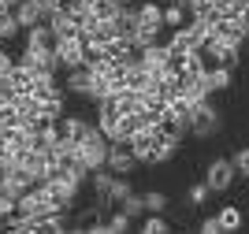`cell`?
Returning a JSON list of instances; mask_svg holds the SVG:
<instances>
[{"label":"cell","mask_w":249,"mask_h":234,"mask_svg":"<svg viewBox=\"0 0 249 234\" xmlns=\"http://www.w3.org/2000/svg\"><path fill=\"white\" fill-rule=\"evenodd\" d=\"M108 149H112L108 134H104L101 126H93V130L86 134L82 142L74 145V160L82 163L86 171H97V167H104V163H108Z\"/></svg>","instance_id":"6da1fadb"},{"label":"cell","mask_w":249,"mask_h":234,"mask_svg":"<svg viewBox=\"0 0 249 234\" xmlns=\"http://www.w3.org/2000/svg\"><path fill=\"white\" fill-rule=\"evenodd\" d=\"M219 130H223V112L212 104V97H205L201 104H194V112H190V134L205 142V138H216Z\"/></svg>","instance_id":"7a4b0ae2"},{"label":"cell","mask_w":249,"mask_h":234,"mask_svg":"<svg viewBox=\"0 0 249 234\" xmlns=\"http://www.w3.org/2000/svg\"><path fill=\"white\" fill-rule=\"evenodd\" d=\"M234 179H238V171H234L231 156H216V160H208L205 182H208V190H212V194H227L231 186H234Z\"/></svg>","instance_id":"3957f363"},{"label":"cell","mask_w":249,"mask_h":234,"mask_svg":"<svg viewBox=\"0 0 249 234\" xmlns=\"http://www.w3.org/2000/svg\"><path fill=\"white\" fill-rule=\"evenodd\" d=\"M56 60H60V71H74V67H86V41L82 34L74 37H56Z\"/></svg>","instance_id":"277c9868"},{"label":"cell","mask_w":249,"mask_h":234,"mask_svg":"<svg viewBox=\"0 0 249 234\" xmlns=\"http://www.w3.org/2000/svg\"><path fill=\"white\" fill-rule=\"evenodd\" d=\"M19 63L34 67V71H60V60H56V49H52V45H26Z\"/></svg>","instance_id":"5b68a950"},{"label":"cell","mask_w":249,"mask_h":234,"mask_svg":"<svg viewBox=\"0 0 249 234\" xmlns=\"http://www.w3.org/2000/svg\"><path fill=\"white\" fill-rule=\"evenodd\" d=\"M138 163H142V160L134 156V149H130L126 142H112V149H108V163H104L112 175H130Z\"/></svg>","instance_id":"8992f818"},{"label":"cell","mask_w":249,"mask_h":234,"mask_svg":"<svg viewBox=\"0 0 249 234\" xmlns=\"http://www.w3.org/2000/svg\"><path fill=\"white\" fill-rule=\"evenodd\" d=\"M49 30H52V37H74V34H82V26H78V19L67 15V11H52Z\"/></svg>","instance_id":"52a82bcc"},{"label":"cell","mask_w":249,"mask_h":234,"mask_svg":"<svg viewBox=\"0 0 249 234\" xmlns=\"http://www.w3.org/2000/svg\"><path fill=\"white\" fill-rule=\"evenodd\" d=\"M231 74H234L231 67H208V71L201 74V82H205L208 93H219V90H227V86H231Z\"/></svg>","instance_id":"ba28073f"},{"label":"cell","mask_w":249,"mask_h":234,"mask_svg":"<svg viewBox=\"0 0 249 234\" xmlns=\"http://www.w3.org/2000/svg\"><path fill=\"white\" fill-rule=\"evenodd\" d=\"M67 93H74V97H86V101H89V71H86V67L67 71Z\"/></svg>","instance_id":"9c48e42d"},{"label":"cell","mask_w":249,"mask_h":234,"mask_svg":"<svg viewBox=\"0 0 249 234\" xmlns=\"http://www.w3.org/2000/svg\"><path fill=\"white\" fill-rule=\"evenodd\" d=\"M186 22H190V11L182 8V4H175V0H167L164 4V26L178 30V26H186Z\"/></svg>","instance_id":"30bf717a"},{"label":"cell","mask_w":249,"mask_h":234,"mask_svg":"<svg viewBox=\"0 0 249 234\" xmlns=\"http://www.w3.org/2000/svg\"><path fill=\"white\" fill-rule=\"evenodd\" d=\"M22 34V26H19V19H15V11H0V41L8 45L11 37H19Z\"/></svg>","instance_id":"8fae6325"},{"label":"cell","mask_w":249,"mask_h":234,"mask_svg":"<svg viewBox=\"0 0 249 234\" xmlns=\"http://www.w3.org/2000/svg\"><path fill=\"white\" fill-rule=\"evenodd\" d=\"M115 208H119V212H126L130 219H138V216H145V201H142V194H134V190H130V194H126V197H123L119 204H115Z\"/></svg>","instance_id":"7c38bea8"},{"label":"cell","mask_w":249,"mask_h":234,"mask_svg":"<svg viewBox=\"0 0 249 234\" xmlns=\"http://www.w3.org/2000/svg\"><path fill=\"white\" fill-rule=\"evenodd\" d=\"M167 219H164V212H149L145 219H142V234H164L167 231Z\"/></svg>","instance_id":"4fadbf2b"},{"label":"cell","mask_w":249,"mask_h":234,"mask_svg":"<svg viewBox=\"0 0 249 234\" xmlns=\"http://www.w3.org/2000/svg\"><path fill=\"white\" fill-rule=\"evenodd\" d=\"M216 219H219V227H223V231H238V227H242V212L234 208V204L219 208V216H216Z\"/></svg>","instance_id":"5bb4252c"},{"label":"cell","mask_w":249,"mask_h":234,"mask_svg":"<svg viewBox=\"0 0 249 234\" xmlns=\"http://www.w3.org/2000/svg\"><path fill=\"white\" fill-rule=\"evenodd\" d=\"M142 201H145V212H167V194H160V190L142 194Z\"/></svg>","instance_id":"9a60e30c"},{"label":"cell","mask_w":249,"mask_h":234,"mask_svg":"<svg viewBox=\"0 0 249 234\" xmlns=\"http://www.w3.org/2000/svg\"><path fill=\"white\" fill-rule=\"evenodd\" d=\"M130 223H134V219H130L126 212H119V208H115V216H108V234H123V231H130Z\"/></svg>","instance_id":"2e32d148"},{"label":"cell","mask_w":249,"mask_h":234,"mask_svg":"<svg viewBox=\"0 0 249 234\" xmlns=\"http://www.w3.org/2000/svg\"><path fill=\"white\" fill-rule=\"evenodd\" d=\"M212 197V190H208V182H197V186H190V208H201V204Z\"/></svg>","instance_id":"e0dca14e"},{"label":"cell","mask_w":249,"mask_h":234,"mask_svg":"<svg viewBox=\"0 0 249 234\" xmlns=\"http://www.w3.org/2000/svg\"><path fill=\"white\" fill-rule=\"evenodd\" d=\"M231 163H234V171H238L242 179H249V145H242L238 153L231 156Z\"/></svg>","instance_id":"ac0fdd59"},{"label":"cell","mask_w":249,"mask_h":234,"mask_svg":"<svg viewBox=\"0 0 249 234\" xmlns=\"http://www.w3.org/2000/svg\"><path fill=\"white\" fill-rule=\"evenodd\" d=\"M11 67H15V60H11L8 49L0 45V90H8V74H11Z\"/></svg>","instance_id":"d6986e66"},{"label":"cell","mask_w":249,"mask_h":234,"mask_svg":"<svg viewBox=\"0 0 249 234\" xmlns=\"http://www.w3.org/2000/svg\"><path fill=\"white\" fill-rule=\"evenodd\" d=\"M201 231H205V234H219L223 227H219V219H216V216H208V219H201Z\"/></svg>","instance_id":"ffe728a7"},{"label":"cell","mask_w":249,"mask_h":234,"mask_svg":"<svg viewBox=\"0 0 249 234\" xmlns=\"http://www.w3.org/2000/svg\"><path fill=\"white\" fill-rule=\"evenodd\" d=\"M208 8H223V4H227V0H205Z\"/></svg>","instance_id":"44dd1931"},{"label":"cell","mask_w":249,"mask_h":234,"mask_svg":"<svg viewBox=\"0 0 249 234\" xmlns=\"http://www.w3.org/2000/svg\"><path fill=\"white\" fill-rule=\"evenodd\" d=\"M246 19H249V8H246Z\"/></svg>","instance_id":"7402d4cb"},{"label":"cell","mask_w":249,"mask_h":234,"mask_svg":"<svg viewBox=\"0 0 249 234\" xmlns=\"http://www.w3.org/2000/svg\"><path fill=\"white\" fill-rule=\"evenodd\" d=\"M246 45H249V41H246Z\"/></svg>","instance_id":"603a6c76"}]
</instances>
